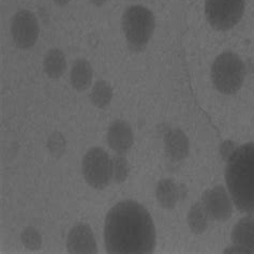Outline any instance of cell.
<instances>
[{"instance_id":"cell-20","label":"cell","mask_w":254,"mask_h":254,"mask_svg":"<svg viewBox=\"0 0 254 254\" xmlns=\"http://www.w3.org/2000/svg\"><path fill=\"white\" fill-rule=\"evenodd\" d=\"M48 148L53 157L59 158L64 155L65 151V139L62 133H52L48 139Z\"/></svg>"},{"instance_id":"cell-21","label":"cell","mask_w":254,"mask_h":254,"mask_svg":"<svg viewBox=\"0 0 254 254\" xmlns=\"http://www.w3.org/2000/svg\"><path fill=\"white\" fill-rule=\"evenodd\" d=\"M237 147L235 146L232 141H225L221 147H220V152H221V156L224 160H229L230 157L233 155V152L236 150Z\"/></svg>"},{"instance_id":"cell-11","label":"cell","mask_w":254,"mask_h":254,"mask_svg":"<svg viewBox=\"0 0 254 254\" xmlns=\"http://www.w3.org/2000/svg\"><path fill=\"white\" fill-rule=\"evenodd\" d=\"M108 143L111 148L118 155H125L133 145V133L128 123L124 120H115L109 127Z\"/></svg>"},{"instance_id":"cell-9","label":"cell","mask_w":254,"mask_h":254,"mask_svg":"<svg viewBox=\"0 0 254 254\" xmlns=\"http://www.w3.org/2000/svg\"><path fill=\"white\" fill-rule=\"evenodd\" d=\"M66 248L70 253H97V242L90 226L87 224L73 226L66 238Z\"/></svg>"},{"instance_id":"cell-2","label":"cell","mask_w":254,"mask_h":254,"mask_svg":"<svg viewBox=\"0 0 254 254\" xmlns=\"http://www.w3.org/2000/svg\"><path fill=\"white\" fill-rule=\"evenodd\" d=\"M225 180L233 203L246 213H254V143L236 148L227 160Z\"/></svg>"},{"instance_id":"cell-6","label":"cell","mask_w":254,"mask_h":254,"mask_svg":"<svg viewBox=\"0 0 254 254\" xmlns=\"http://www.w3.org/2000/svg\"><path fill=\"white\" fill-rule=\"evenodd\" d=\"M83 175L89 186L103 189L113 179V162L110 156L100 147H93L83 159Z\"/></svg>"},{"instance_id":"cell-22","label":"cell","mask_w":254,"mask_h":254,"mask_svg":"<svg viewBox=\"0 0 254 254\" xmlns=\"http://www.w3.org/2000/svg\"><path fill=\"white\" fill-rule=\"evenodd\" d=\"M69 1H70V0H54V2L58 5H60V6H64L65 4H68Z\"/></svg>"},{"instance_id":"cell-13","label":"cell","mask_w":254,"mask_h":254,"mask_svg":"<svg viewBox=\"0 0 254 254\" xmlns=\"http://www.w3.org/2000/svg\"><path fill=\"white\" fill-rule=\"evenodd\" d=\"M184 194L179 186L172 179H163L159 182L156 189V196L160 206L165 209H172L178 203L179 198Z\"/></svg>"},{"instance_id":"cell-5","label":"cell","mask_w":254,"mask_h":254,"mask_svg":"<svg viewBox=\"0 0 254 254\" xmlns=\"http://www.w3.org/2000/svg\"><path fill=\"white\" fill-rule=\"evenodd\" d=\"M245 3L246 0H206L207 21L217 30H229L242 19Z\"/></svg>"},{"instance_id":"cell-18","label":"cell","mask_w":254,"mask_h":254,"mask_svg":"<svg viewBox=\"0 0 254 254\" xmlns=\"http://www.w3.org/2000/svg\"><path fill=\"white\" fill-rule=\"evenodd\" d=\"M113 162V180L117 184H122L128 178L130 166L124 155H118L112 159Z\"/></svg>"},{"instance_id":"cell-17","label":"cell","mask_w":254,"mask_h":254,"mask_svg":"<svg viewBox=\"0 0 254 254\" xmlns=\"http://www.w3.org/2000/svg\"><path fill=\"white\" fill-rule=\"evenodd\" d=\"M91 102L99 109L108 106L113 98V89L109 83L105 81H98L93 85L91 90Z\"/></svg>"},{"instance_id":"cell-3","label":"cell","mask_w":254,"mask_h":254,"mask_svg":"<svg viewBox=\"0 0 254 254\" xmlns=\"http://www.w3.org/2000/svg\"><path fill=\"white\" fill-rule=\"evenodd\" d=\"M123 30L129 48L134 52L143 51L155 30V16L142 5H132L124 12Z\"/></svg>"},{"instance_id":"cell-8","label":"cell","mask_w":254,"mask_h":254,"mask_svg":"<svg viewBox=\"0 0 254 254\" xmlns=\"http://www.w3.org/2000/svg\"><path fill=\"white\" fill-rule=\"evenodd\" d=\"M231 198L223 186H216L204 193L202 203L210 219L223 222L232 216L233 205Z\"/></svg>"},{"instance_id":"cell-14","label":"cell","mask_w":254,"mask_h":254,"mask_svg":"<svg viewBox=\"0 0 254 254\" xmlns=\"http://www.w3.org/2000/svg\"><path fill=\"white\" fill-rule=\"evenodd\" d=\"M92 81V68L86 59H76L71 69V84L73 88L84 91L89 88Z\"/></svg>"},{"instance_id":"cell-4","label":"cell","mask_w":254,"mask_h":254,"mask_svg":"<svg viewBox=\"0 0 254 254\" xmlns=\"http://www.w3.org/2000/svg\"><path fill=\"white\" fill-rule=\"evenodd\" d=\"M245 64L238 55L225 52L219 55L211 66V78L216 88L224 95H234L244 84Z\"/></svg>"},{"instance_id":"cell-10","label":"cell","mask_w":254,"mask_h":254,"mask_svg":"<svg viewBox=\"0 0 254 254\" xmlns=\"http://www.w3.org/2000/svg\"><path fill=\"white\" fill-rule=\"evenodd\" d=\"M233 247L225 252L254 253V217L247 216L239 220L232 231Z\"/></svg>"},{"instance_id":"cell-12","label":"cell","mask_w":254,"mask_h":254,"mask_svg":"<svg viewBox=\"0 0 254 254\" xmlns=\"http://www.w3.org/2000/svg\"><path fill=\"white\" fill-rule=\"evenodd\" d=\"M164 143L166 155L173 161H180L188 156L189 142L182 130H170L165 134Z\"/></svg>"},{"instance_id":"cell-1","label":"cell","mask_w":254,"mask_h":254,"mask_svg":"<svg viewBox=\"0 0 254 254\" xmlns=\"http://www.w3.org/2000/svg\"><path fill=\"white\" fill-rule=\"evenodd\" d=\"M156 238L151 216L134 200H122L106 215L104 243L109 253H151L155 250Z\"/></svg>"},{"instance_id":"cell-16","label":"cell","mask_w":254,"mask_h":254,"mask_svg":"<svg viewBox=\"0 0 254 254\" xmlns=\"http://www.w3.org/2000/svg\"><path fill=\"white\" fill-rule=\"evenodd\" d=\"M209 216L202 202H197L191 207L188 213V224L193 233L202 234L208 227Z\"/></svg>"},{"instance_id":"cell-19","label":"cell","mask_w":254,"mask_h":254,"mask_svg":"<svg viewBox=\"0 0 254 254\" xmlns=\"http://www.w3.org/2000/svg\"><path fill=\"white\" fill-rule=\"evenodd\" d=\"M22 243L28 250H39L41 248L42 239L41 235L35 227L28 226L22 233Z\"/></svg>"},{"instance_id":"cell-7","label":"cell","mask_w":254,"mask_h":254,"mask_svg":"<svg viewBox=\"0 0 254 254\" xmlns=\"http://www.w3.org/2000/svg\"><path fill=\"white\" fill-rule=\"evenodd\" d=\"M11 33L17 48L30 49L39 37V24L36 15L27 10L17 12L12 19Z\"/></svg>"},{"instance_id":"cell-23","label":"cell","mask_w":254,"mask_h":254,"mask_svg":"<svg viewBox=\"0 0 254 254\" xmlns=\"http://www.w3.org/2000/svg\"><path fill=\"white\" fill-rule=\"evenodd\" d=\"M90 1L95 5H97V6H101V5H103L105 3L106 0H90Z\"/></svg>"},{"instance_id":"cell-15","label":"cell","mask_w":254,"mask_h":254,"mask_svg":"<svg viewBox=\"0 0 254 254\" xmlns=\"http://www.w3.org/2000/svg\"><path fill=\"white\" fill-rule=\"evenodd\" d=\"M43 68L46 75L51 78L57 79L62 76L66 68L65 57L63 51L59 49L50 50L44 57Z\"/></svg>"}]
</instances>
